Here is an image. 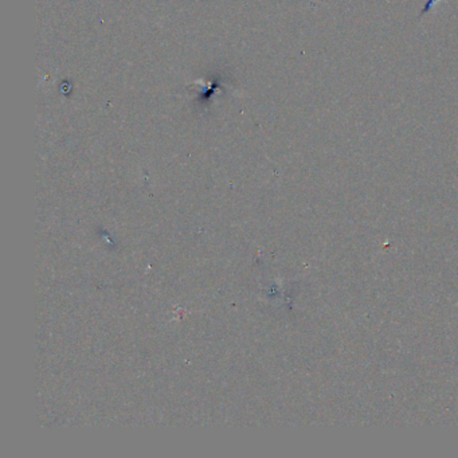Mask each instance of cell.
I'll return each instance as SVG.
<instances>
[{
	"mask_svg": "<svg viewBox=\"0 0 458 458\" xmlns=\"http://www.w3.org/2000/svg\"><path fill=\"white\" fill-rule=\"evenodd\" d=\"M434 3H437V0H429L428 3H426V6L424 7V10H422V12H421V15H424V14H426V12H429L430 8L434 6Z\"/></svg>",
	"mask_w": 458,
	"mask_h": 458,
	"instance_id": "1",
	"label": "cell"
}]
</instances>
